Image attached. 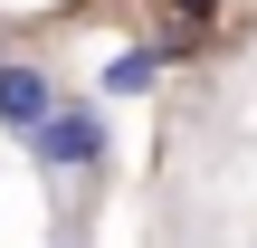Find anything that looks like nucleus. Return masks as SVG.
<instances>
[{
  "mask_svg": "<svg viewBox=\"0 0 257 248\" xmlns=\"http://www.w3.org/2000/svg\"><path fill=\"white\" fill-rule=\"evenodd\" d=\"M19 143H29V172L38 182H86V172H105V105L95 96H57Z\"/></svg>",
  "mask_w": 257,
  "mask_h": 248,
  "instance_id": "1",
  "label": "nucleus"
},
{
  "mask_svg": "<svg viewBox=\"0 0 257 248\" xmlns=\"http://www.w3.org/2000/svg\"><path fill=\"white\" fill-rule=\"evenodd\" d=\"M48 105H57V76H48L38 57H10V48H0V134H29Z\"/></svg>",
  "mask_w": 257,
  "mask_h": 248,
  "instance_id": "2",
  "label": "nucleus"
},
{
  "mask_svg": "<svg viewBox=\"0 0 257 248\" xmlns=\"http://www.w3.org/2000/svg\"><path fill=\"white\" fill-rule=\"evenodd\" d=\"M153 86H162V48H153V38L114 48V57H105V76H95V96H153Z\"/></svg>",
  "mask_w": 257,
  "mask_h": 248,
  "instance_id": "3",
  "label": "nucleus"
},
{
  "mask_svg": "<svg viewBox=\"0 0 257 248\" xmlns=\"http://www.w3.org/2000/svg\"><path fill=\"white\" fill-rule=\"evenodd\" d=\"M0 48H10V29H0Z\"/></svg>",
  "mask_w": 257,
  "mask_h": 248,
  "instance_id": "4",
  "label": "nucleus"
},
{
  "mask_svg": "<svg viewBox=\"0 0 257 248\" xmlns=\"http://www.w3.org/2000/svg\"><path fill=\"white\" fill-rule=\"evenodd\" d=\"M57 248H76V239H57Z\"/></svg>",
  "mask_w": 257,
  "mask_h": 248,
  "instance_id": "5",
  "label": "nucleus"
}]
</instances>
